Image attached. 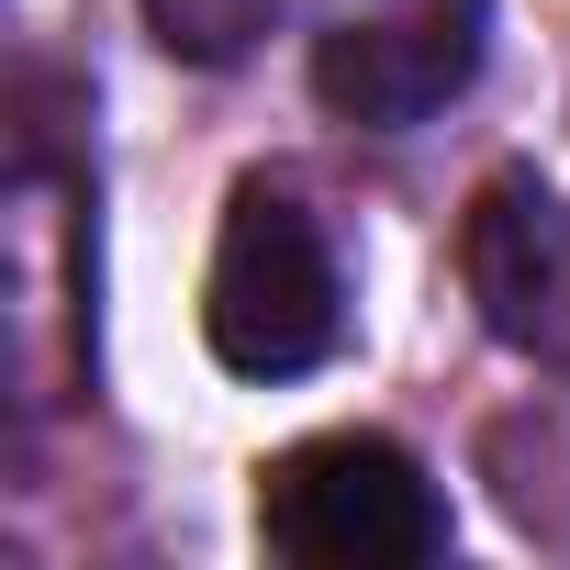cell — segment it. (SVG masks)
Wrapping results in <instances>:
<instances>
[{
  "label": "cell",
  "instance_id": "1",
  "mask_svg": "<svg viewBox=\"0 0 570 570\" xmlns=\"http://www.w3.org/2000/svg\"><path fill=\"white\" fill-rule=\"evenodd\" d=\"M202 336L235 381H303L336 358L347 336V279H336V246L325 224L279 190V179H246L224 202V235H213V279H202Z\"/></svg>",
  "mask_w": 570,
  "mask_h": 570
},
{
  "label": "cell",
  "instance_id": "2",
  "mask_svg": "<svg viewBox=\"0 0 570 570\" xmlns=\"http://www.w3.org/2000/svg\"><path fill=\"white\" fill-rule=\"evenodd\" d=\"M257 537L292 570H425L448 548V492L392 436H303L257 470Z\"/></svg>",
  "mask_w": 570,
  "mask_h": 570
},
{
  "label": "cell",
  "instance_id": "3",
  "mask_svg": "<svg viewBox=\"0 0 570 570\" xmlns=\"http://www.w3.org/2000/svg\"><path fill=\"white\" fill-rule=\"evenodd\" d=\"M470 68H481V0H370L336 35H314V101L370 135L448 112Z\"/></svg>",
  "mask_w": 570,
  "mask_h": 570
},
{
  "label": "cell",
  "instance_id": "4",
  "mask_svg": "<svg viewBox=\"0 0 570 570\" xmlns=\"http://www.w3.org/2000/svg\"><path fill=\"white\" fill-rule=\"evenodd\" d=\"M459 268H470V303L514 358L570 370V202L537 168H492L470 224H459Z\"/></svg>",
  "mask_w": 570,
  "mask_h": 570
},
{
  "label": "cell",
  "instance_id": "5",
  "mask_svg": "<svg viewBox=\"0 0 570 570\" xmlns=\"http://www.w3.org/2000/svg\"><path fill=\"white\" fill-rule=\"evenodd\" d=\"M146 23H157V46L224 68V57H246L268 35V0H146Z\"/></svg>",
  "mask_w": 570,
  "mask_h": 570
}]
</instances>
